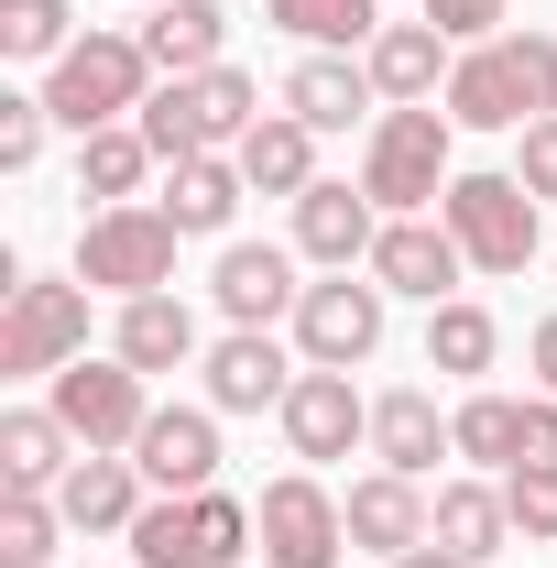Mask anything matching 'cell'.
Listing matches in <instances>:
<instances>
[{"label":"cell","instance_id":"cell-38","mask_svg":"<svg viewBox=\"0 0 557 568\" xmlns=\"http://www.w3.org/2000/svg\"><path fill=\"white\" fill-rule=\"evenodd\" d=\"M514 175H525L536 197H557V110H547V121H525V142H514Z\"/></svg>","mask_w":557,"mask_h":568},{"label":"cell","instance_id":"cell-18","mask_svg":"<svg viewBox=\"0 0 557 568\" xmlns=\"http://www.w3.org/2000/svg\"><path fill=\"white\" fill-rule=\"evenodd\" d=\"M295 372L306 361H284L274 328H230V339H209V405L219 416H263V405L295 394Z\"/></svg>","mask_w":557,"mask_h":568},{"label":"cell","instance_id":"cell-2","mask_svg":"<svg viewBox=\"0 0 557 568\" xmlns=\"http://www.w3.org/2000/svg\"><path fill=\"white\" fill-rule=\"evenodd\" d=\"M448 142H459V121L437 110V99H416V110H383L372 121V142H361V186H372V209L383 219H437V197H448Z\"/></svg>","mask_w":557,"mask_h":568},{"label":"cell","instance_id":"cell-1","mask_svg":"<svg viewBox=\"0 0 557 568\" xmlns=\"http://www.w3.org/2000/svg\"><path fill=\"white\" fill-rule=\"evenodd\" d=\"M437 110L459 132H525L557 110V33H492V44H459V67L437 88Z\"/></svg>","mask_w":557,"mask_h":568},{"label":"cell","instance_id":"cell-23","mask_svg":"<svg viewBox=\"0 0 557 568\" xmlns=\"http://www.w3.org/2000/svg\"><path fill=\"white\" fill-rule=\"evenodd\" d=\"M503 536H514L503 481H437V503H426V547H448L459 568H492V558H503Z\"/></svg>","mask_w":557,"mask_h":568},{"label":"cell","instance_id":"cell-28","mask_svg":"<svg viewBox=\"0 0 557 568\" xmlns=\"http://www.w3.org/2000/svg\"><path fill=\"white\" fill-rule=\"evenodd\" d=\"M284 110H295L306 132H350L361 110H383V88H372L361 55H306V67L284 77Z\"/></svg>","mask_w":557,"mask_h":568},{"label":"cell","instance_id":"cell-21","mask_svg":"<svg viewBox=\"0 0 557 568\" xmlns=\"http://www.w3.org/2000/svg\"><path fill=\"white\" fill-rule=\"evenodd\" d=\"M437 459H459V437H448V416H437V394H426V383L372 394V470H405V481H426Z\"/></svg>","mask_w":557,"mask_h":568},{"label":"cell","instance_id":"cell-37","mask_svg":"<svg viewBox=\"0 0 557 568\" xmlns=\"http://www.w3.org/2000/svg\"><path fill=\"white\" fill-rule=\"evenodd\" d=\"M426 22H437L448 44H492V33L514 22V0H426Z\"/></svg>","mask_w":557,"mask_h":568},{"label":"cell","instance_id":"cell-34","mask_svg":"<svg viewBox=\"0 0 557 568\" xmlns=\"http://www.w3.org/2000/svg\"><path fill=\"white\" fill-rule=\"evenodd\" d=\"M55 536H67L55 493H0V568H55Z\"/></svg>","mask_w":557,"mask_h":568},{"label":"cell","instance_id":"cell-3","mask_svg":"<svg viewBox=\"0 0 557 568\" xmlns=\"http://www.w3.org/2000/svg\"><path fill=\"white\" fill-rule=\"evenodd\" d=\"M437 219H448V241L470 252V274H525V263H536V241H547V197H536V186H525L514 164L448 175Z\"/></svg>","mask_w":557,"mask_h":568},{"label":"cell","instance_id":"cell-9","mask_svg":"<svg viewBox=\"0 0 557 568\" xmlns=\"http://www.w3.org/2000/svg\"><path fill=\"white\" fill-rule=\"evenodd\" d=\"M252 547H263V568H340L350 558V514H340V493L317 470H284L252 503Z\"/></svg>","mask_w":557,"mask_h":568},{"label":"cell","instance_id":"cell-33","mask_svg":"<svg viewBox=\"0 0 557 568\" xmlns=\"http://www.w3.org/2000/svg\"><path fill=\"white\" fill-rule=\"evenodd\" d=\"M67 44H77V0H0V55L55 67Z\"/></svg>","mask_w":557,"mask_h":568},{"label":"cell","instance_id":"cell-22","mask_svg":"<svg viewBox=\"0 0 557 568\" xmlns=\"http://www.w3.org/2000/svg\"><path fill=\"white\" fill-rule=\"evenodd\" d=\"M142 503H153L142 459H110V448H77V470L55 481V514H67L77 536H132Z\"/></svg>","mask_w":557,"mask_h":568},{"label":"cell","instance_id":"cell-26","mask_svg":"<svg viewBox=\"0 0 557 568\" xmlns=\"http://www.w3.org/2000/svg\"><path fill=\"white\" fill-rule=\"evenodd\" d=\"M67 470H77V437L55 405H11L0 416V493H55Z\"/></svg>","mask_w":557,"mask_h":568},{"label":"cell","instance_id":"cell-25","mask_svg":"<svg viewBox=\"0 0 557 568\" xmlns=\"http://www.w3.org/2000/svg\"><path fill=\"white\" fill-rule=\"evenodd\" d=\"M241 197H252V186H241L230 153H186V164H164V197H153V209L175 219L186 241H219V230L241 219Z\"/></svg>","mask_w":557,"mask_h":568},{"label":"cell","instance_id":"cell-41","mask_svg":"<svg viewBox=\"0 0 557 568\" xmlns=\"http://www.w3.org/2000/svg\"><path fill=\"white\" fill-rule=\"evenodd\" d=\"M394 568H459V558H448V547H416V558H394Z\"/></svg>","mask_w":557,"mask_h":568},{"label":"cell","instance_id":"cell-30","mask_svg":"<svg viewBox=\"0 0 557 568\" xmlns=\"http://www.w3.org/2000/svg\"><path fill=\"white\" fill-rule=\"evenodd\" d=\"M263 22L295 33L306 55H361L383 33V0H263Z\"/></svg>","mask_w":557,"mask_h":568},{"label":"cell","instance_id":"cell-12","mask_svg":"<svg viewBox=\"0 0 557 568\" xmlns=\"http://www.w3.org/2000/svg\"><path fill=\"white\" fill-rule=\"evenodd\" d=\"M274 416H284V448H295L306 470H328V459H350V448H372V405H361L350 372H295V394H284Z\"/></svg>","mask_w":557,"mask_h":568},{"label":"cell","instance_id":"cell-39","mask_svg":"<svg viewBox=\"0 0 557 568\" xmlns=\"http://www.w3.org/2000/svg\"><path fill=\"white\" fill-rule=\"evenodd\" d=\"M514 470H557V394H525V459Z\"/></svg>","mask_w":557,"mask_h":568},{"label":"cell","instance_id":"cell-5","mask_svg":"<svg viewBox=\"0 0 557 568\" xmlns=\"http://www.w3.org/2000/svg\"><path fill=\"white\" fill-rule=\"evenodd\" d=\"M263 121V88L241 67H209V77H164L153 99H142V142L164 153V164H186V153H241V132Z\"/></svg>","mask_w":557,"mask_h":568},{"label":"cell","instance_id":"cell-8","mask_svg":"<svg viewBox=\"0 0 557 568\" xmlns=\"http://www.w3.org/2000/svg\"><path fill=\"white\" fill-rule=\"evenodd\" d=\"M175 219L153 209V197H132V209H88V230H77V284H99V295H164L175 284Z\"/></svg>","mask_w":557,"mask_h":568},{"label":"cell","instance_id":"cell-13","mask_svg":"<svg viewBox=\"0 0 557 568\" xmlns=\"http://www.w3.org/2000/svg\"><path fill=\"white\" fill-rule=\"evenodd\" d=\"M361 274L383 284V295H416V306H448L459 274H470V252L448 241V219H383V241H372V263Z\"/></svg>","mask_w":557,"mask_h":568},{"label":"cell","instance_id":"cell-24","mask_svg":"<svg viewBox=\"0 0 557 568\" xmlns=\"http://www.w3.org/2000/svg\"><path fill=\"white\" fill-rule=\"evenodd\" d=\"M230 164H241V186H252V197H306V186H317V132H306L295 110H263V121L241 132Z\"/></svg>","mask_w":557,"mask_h":568},{"label":"cell","instance_id":"cell-17","mask_svg":"<svg viewBox=\"0 0 557 568\" xmlns=\"http://www.w3.org/2000/svg\"><path fill=\"white\" fill-rule=\"evenodd\" d=\"M340 514H350V547L383 558V568L426 547V481H405V470H361L340 493Z\"/></svg>","mask_w":557,"mask_h":568},{"label":"cell","instance_id":"cell-16","mask_svg":"<svg viewBox=\"0 0 557 568\" xmlns=\"http://www.w3.org/2000/svg\"><path fill=\"white\" fill-rule=\"evenodd\" d=\"M153 493H209L219 481V405H153V426L132 437Z\"/></svg>","mask_w":557,"mask_h":568},{"label":"cell","instance_id":"cell-11","mask_svg":"<svg viewBox=\"0 0 557 568\" xmlns=\"http://www.w3.org/2000/svg\"><path fill=\"white\" fill-rule=\"evenodd\" d=\"M383 284L372 274H328V284H306L295 295V361L306 372H361V361L383 351Z\"/></svg>","mask_w":557,"mask_h":568},{"label":"cell","instance_id":"cell-15","mask_svg":"<svg viewBox=\"0 0 557 568\" xmlns=\"http://www.w3.org/2000/svg\"><path fill=\"white\" fill-rule=\"evenodd\" d=\"M295 263H306V252H284V241H230V252H219V317H230V328H274V317H295V295H306V284H295Z\"/></svg>","mask_w":557,"mask_h":568},{"label":"cell","instance_id":"cell-14","mask_svg":"<svg viewBox=\"0 0 557 568\" xmlns=\"http://www.w3.org/2000/svg\"><path fill=\"white\" fill-rule=\"evenodd\" d=\"M372 241H383V209H372V186H340V175H317V186L295 197V252H306V263H328V274H361V263H372Z\"/></svg>","mask_w":557,"mask_h":568},{"label":"cell","instance_id":"cell-29","mask_svg":"<svg viewBox=\"0 0 557 568\" xmlns=\"http://www.w3.org/2000/svg\"><path fill=\"white\" fill-rule=\"evenodd\" d=\"M153 164H164V153L142 142V121H110V132H88V142H77V197H99V209H132Z\"/></svg>","mask_w":557,"mask_h":568},{"label":"cell","instance_id":"cell-6","mask_svg":"<svg viewBox=\"0 0 557 568\" xmlns=\"http://www.w3.org/2000/svg\"><path fill=\"white\" fill-rule=\"evenodd\" d=\"M252 547V503L241 493H153L132 514V568H241Z\"/></svg>","mask_w":557,"mask_h":568},{"label":"cell","instance_id":"cell-35","mask_svg":"<svg viewBox=\"0 0 557 568\" xmlns=\"http://www.w3.org/2000/svg\"><path fill=\"white\" fill-rule=\"evenodd\" d=\"M503 514L525 547H557V470H503Z\"/></svg>","mask_w":557,"mask_h":568},{"label":"cell","instance_id":"cell-20","mask_svg":"<svg viewBox=\"0 0 557 568\" xmlns=\"http://www.w3.org/2000/svg\"><path fill=\"white\" fill-rule=\"evenodd\" d=\"M110 351H121L142 383H153V372H186V361H209V339H198V306L164 284V295H121V317H110Z\"/></svg>","mask_w":557,"mask_h":568},{"label":"cell","instance_id":"cell-4","mask_svg":"<svg viewBox=\"0 0 557 568\" xmlns=\"http://www.w3.org/2000/svg\"><path fill=\"white\" fill-rule=\"evenodd\" d=\"M142 99H153V55H142V33H77L67 55L44 67V110H55L77 142L110 132V121H142Z\"/></svg>","mask_w":557,"mask_h":568},{"label":"cell","instance_id":"cell-32","mask_svg":"<svg viewBox=\"0 0 557 568\" xmlns=\"http://www.w3.org/2000/svg\"><path fill=\"white\" fill-rule=\"evenodd\" d=\"M448 437H459L470 470L503 481V470L525 459V405H514V394H459V405H448Z\"/></svg>","mask_w":557,"mask_h":568},{"label":"cell","instance_id":"cell-31","mask_svg":"<svg viewBox=\"0 0 557 568\" xmlns=\"http://www.w3.org/2000/svg\"><path fill=\"white\" fill-rule=\"evenodd\" d=\"M492 361H503V328H492V306H470V295L426 306V372H448V383H482Z\"/></svg>","mask_w":557,"mask_h":568},{"label":"cell","instance_id":"cell-10","mask_svg":"<svg viewBox=\"0 0 557 568\" xmlns=\"http://www.w3.org/2000/svg\"><path fill=\"white\" fill-rule=\"evenodd\" d=\"M44 405L67 416V437H77V448H110V459H132V437L153 426V394H142V372H132L121 351H99V361H67Z\"/></svg>","mask_w":557,"mask_h":568},{"label":"cell","instance_id":"cell-42","mask_svg":"<svg viewBox=\"0 0 557 568\" xmlns=\"http://www.w3.org/2000/svg\"><path fill=\"white\" fill-rule=\"evenodd\" d=\"M142 11H164V0H142Z\"/></svg>","mask_w":557,"mask_h":568},{"label":"cell","instance_id":"cell-40","mask_svg":"<svg viewBox=\"0 0 557 568\" xmlns=\"http://www.w3.org/2000/svg\"><path fill=\"white\" fill-rule=\"evenodd\" d=\"M525 372H536V394H557V317H536V339H525Z\"/></svg>","mask_w":557,"mask_h":568},{"label":"cell","instance_id":"cell-27","mask_svg":"<svg viewBox=\"0 0 557 568\" xmlns=\"http://www.w3.org/2000/svg\"><path fill=\"white\" fill-rule=\"evenodd\" d=\"M142 55H153V77L230 67V11H219V0H164V11L142 22Z\"/></svg>","mask_w":557,"mask_h":568},{"label":"cell","instance_id":"cell-7","mask_svg":"<svg viewBox=\"0 0 557 568\" xmlns=\"http://www.w3.org/2000/svg\"><path fill=\"white\" fill-rule=\"evenodd\" d=\"M88 295L99 284H55V274H11V306H0V372L11 383H55L67 361H88Z\"/></svg>","mask_w":557,"mask_h":568},{"label":"cell","instance_id":"cell-19","mask_svg":"<svg viewBox=\"0 0 557 568\" xmlns=\"http://www.w3.org/2000/svg\"><path fill=\"white\" fill-rule=\"evenodd\" d=\"M361 67H372V88H383V110H416V99H437V88H448L459 44L416 11V22H383V33L361 44Z\"/></svg>","mask_w":557,"mask_h":568},{"label":"cell","instance_id":"cell-36","mask_svg":"<svg viewBox=\"0 0 557 568\" xmlns=\"http://www.w3.org/2000/svg\"><path fill=\"white\" fill-rule=\"evenodd\" d=\"M44 121H55V110H44V88H33V99H22V88H0V175H33Z\"/></svg>","mask_w":557,"mask_h":568}]
</instances>
